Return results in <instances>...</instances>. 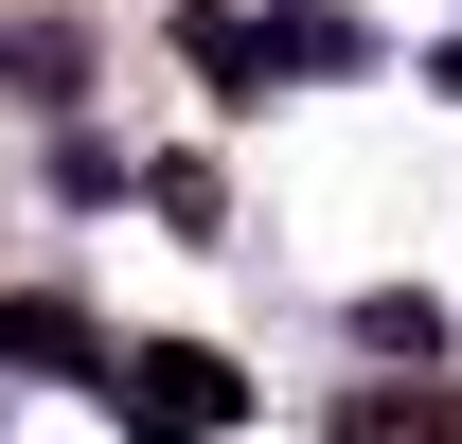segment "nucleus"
I'll return each mask as SVG.
<instances>
[{
	"instance_id": "nucleus-1",
	"label": "nucleus",
	"mask_w": 462,
	"mask_h": 444,
	"mask_svg": "<svg viewBox=\"0 0 462 444\" xmlns=\"http://www.w3.org/2000/svg\"><path fill=\"white\" fill-rule=\"evenodd\" d=\"M125 374H143V409H196V427L231 409V374H214V356H125Z\"/></svg>"
}]
</instances>
